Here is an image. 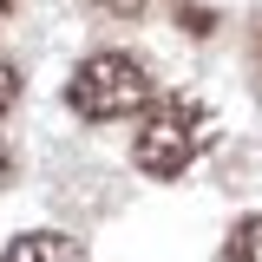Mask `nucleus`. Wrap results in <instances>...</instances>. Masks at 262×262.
Returning a JSON list of instances; mask_svg holds the SVG:
<instances>
[{"label":"nucleus","mask_w":262,"mask_h":262,"mask_svg":"<svg viewBox=\"0 0 262 262\" xmlns=\"http://www.w3.org/2000/svg\"><path fill=\"white\" fill-rule=\"evenodd\" d=\"M210 144H216V112L184 92L151 98L138 112V125H131V164L144 177H184Z\"/></svg>","instance_id":"obj_1"},{"label":"nucleus","mask_w":262,"mask_h":262,"mask_svg":"<svg viewBox=\"0 0 262 262\" xmlns=\"http://www.w3.org/2000/svg\"><path fill=\"white\" fill-rule=\"evenodd\" d=\"M66 105L92 125H112V118H131L151 105V66L131 59V53H92L79 59L72 85H66Z\"/></svg>","instance_id":"obj_2"},{"label":"nucleus","mask_w":262,"mask_h":262,"mask_svg":"<svg viewBox=\"0 0 262 262\" xmlns=\"http://www.w3.org/2000/svg\"><path fill=\"white\" fill-rule=\"evenodd\" d=\"M0 262H85V249L59 229H33V236H13L0 249Z\"/></svg>","instance_id":"obj_3"},{"label":"nucleus","mask_w":262,"mask_h":262,"mask_svg":"<svg viewBox=\"0 0 262 262\" xmlns=\"http://www.w3.org/2000/svg\"><path fill=\"white\" fill-rule=\"evenodd\" d=\"M229 262H262V210L236 223V236H229Z\"/></svg>","instance_id":"obj_4"},{"label":"nucleus","mask_w":262,"mask_h":262,"mask_svg":"<svg viewBox=\"0 0 262 262\" xmlns=\"http://www.w3.org/2000/svg\"><path fill=\"white\" fill-rule=\"evenodd\" d=\"M13 98H20V79H13V66L0 59V112H7V105H13Z\"/></svg>","instance_id":"obj_5"},{"label":"nucleus","mask_w":262,"mask_h":262,"mask_svg":"<svg viewBox=\"0 0 262 262\" xmlns=\"http://www.w3.org/2000/svg\"><path fill=\"white\" fill-rule=\"evenodd\" d=\"M7 177H13V144L0 138V184H7Z\"/></svg>","instance_id":"obj_6"},{"label":"nucleus","mask_w":262,"mask_h":262,"mask_svg":"<svg viewBox=\"0 0 262 262\" xmlns=\"http://www.w3.org/2000/svg\"><path fill=\"white\" fill-rule=\"evenodd\" d=\"M105 7H112V13H138L144 0H105Z\"/></svg>","instance_id":"obj_7"},{"label":"nucleus","mask_w":262,"mask_h":262,"mask_svg":"<svg viewBox=\"0 0 262 262\" xmlns=\"http://www.w3.org/2000/svg\"><path fill=\"white\" fill-rule=\"evenodd\" d=\"M7 13H13V0H0V20H7Z\"/></svg>","instance_id":"obj_8"}]
</instances>
